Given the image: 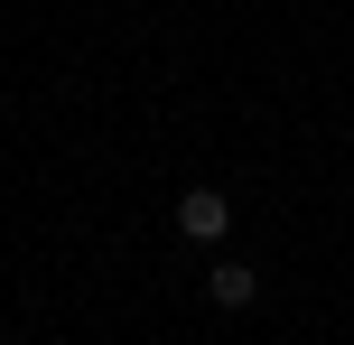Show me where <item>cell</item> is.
Instances as JSON below:
<instances>
[{
    "label": "cell",
    "mask_w": 354,
    "mask_h": 345,
    "mask_svg": "<svg viewBox=\"0 0 354 345\" xmlns=\"http://www.w3.org/2000/svg\"><path fill=\"white\" fill-rule=\"evenodd\" d=\"M177 234L214 252V243L233 234V196H224V187H187V196H177Z\"/></svg>",
    "instance_id": "obj_1"
},
{
    "label": "cell",
    "mask_w": 354,
    "mask_h": 345,
    "mask_svg": "<svg viewBox=\"0 0 354 345\" xmlns=\"http://www.w3.org/2000/svg\"><path fill=\"white\" fill-rule=\"evenodd\" d=\"M205 290H214V308H252V299H261V280H252V261H214Z\"/></svg>",
    "instance_id": "obj_2"
}]
</instances>
